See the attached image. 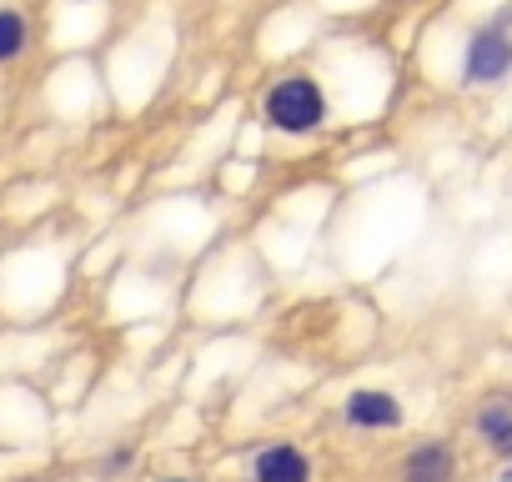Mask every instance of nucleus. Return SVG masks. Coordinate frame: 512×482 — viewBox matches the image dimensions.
Instances as JSON below:
<instances>
[{"label": "nucleus", "instance_id": "1", "mask_svg": "<svg viewBox=\"0 0 512 482\" xmlns=\"http://www.w3.org/2000/svg\"><path fill=\"white\" fill-rule=\"evenodd\" d=\"M267 121L287 136H302V131H317L327 121V101H322V86L312 76H287L267 91Z\"/></svg>", "mask_w": 512, "mask_h": 482}, {"label": "nucleus", "instance_id": "2", "mask_svg": "<svg viewBox=\"0 0 512 482\" xmlns=\"http://www.w3.org/2000/svg\"><path fill=\"white\" fill-rule=\"evenodd\" d=\"M512 76V31L487 21L482 31L467 36V51H462V81L467 86H497Z\"/></svg>", "mask_w": 512, "mask_h": 482}, {"label": "nucleus", "instance_id": "3", "mask_svg": "<svg viewBox=\"0 0 512 482\" xmlns=\"http://www.w3.org/2000/svg\"><path fill=\"white\" fill-rule=\"evenodd\" d=\"M452 477H457V452L442 437H427L402 457V482H452Z\"/></svg>", "mask_w": 512, "mask_h": 482}, {"label": "nucleus", "instance_id": "4", "mask_svg": "<svg viewBox=\"0 0 512 482\" xmlns=\"http://www.w3.org/2000/svg\"><path fill=\"white\" fill-rule=\"evenodd\" d=\"M347 422L352 427H402V402L392 392L362 387V392L347 397Z\"/></svg>", "mask_w": 512, "mask_h": 482}, {"label": "nucleus", "instance_id": "5", "mask_svg": "<svg viewBox=\"0 0 512 482\" xmlns=\"http://www.w3.org/2000/svg\"><path fill=\"white\" fill-rule=\"evenodd\" d=\"M256 482H312V462L292 442H277L256 457Z\"/></svg>", "mask_w": 512, "mask_h": 482}, {"label": "nucleus", "instance_id": "6", "mask_svg": "<svg viewBox=\"0 0 512 482\" xmlns=\"http://www.w3.org/2000/svg\"><path fill=\"white\" fill-rule=\"evenodd\" d=\"M477 437L497 452V457H512V397H487L477 407Z\"/></svg>", "mask_w": 512, "mask_h": 482}, {"label": "nucleus", "instance_id": "7", "mask_svg": "<svg viewBox=\"0 0 512 482\" xmlns=\"http://www.w3.org/2000/svg\"><path fill=\"white\" fill-rule=\"evenodd\" d=\"M31 31H26V16L11 11V6H0V66H11L21 51H26Z\"/></svg>", "mask_w": 512, "mask_h": 482}, {"label": "nucleus", "instance_id": "8", "mask_svg": "<svg viewBox=\"0 0 512 482\" xmlns=\"http://www.w3.org/2000/svg\"><path fill=\"white\" fill-rule=\"evenodd\" d=\"M502 482H512V462H507V472H502Z\"/></svg>", "mask_w": 512, "mask_h": 482}, {"label": "nucleus", "instance_id": "9", "mask_svg": "<svg viewBox=\"0 0 512 482\" xmlns=\"http://www.w3.org/2000/svg\"><path fill=\"white\" fill-rule=\"evenodd\" d=\"M171 482H181V477H171Z\"/></svg>", "mask_w": 512, "mask_h": 482}]
</instances>
